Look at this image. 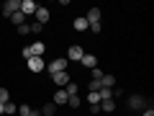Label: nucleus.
<instances>
[{"label":"nucleus","instance_id":"f257e3e1","mask_svg":"<svg viewBox=\"0 0 154 116\" xmlns=\"http://www.w3.org/2000/svg\"><path fill=\"white\" fill-rule=\"evenodd\" d=\"M67 67H69L67 57H57V60H51L49 65H46V72H49V75H57V72H64Z\"/></svg>","mask_w":154,"mask_h":116},{"label":"nucleus","instance_id":"f03ea898","mask_svg":"<svg viewBox=\"0 0 154 116\" xmlns=\"http://www.w3.org/2000/svg\"><path fill=\"white\" fill-rule=\"evenodd\" d=\"M26 65H28V70H31L33 75H38V72H44V70H46L44 57H31V60H26Z\"/></svg>","mask_w":154,"mask_h":116},{"label":"nucleus","instance_id":"7ed1b4c3","mask_svg":"<svg viewBox=\"0 0 154 116\" xmlns=\"http://www.w3.org/2000/svg\"><path fill=\"white\" fill-rule=\"evenodd\" d=\"M51 80H54V85H57V88H67V85L72 83L69 70H64V72H57V75H51Z\"/></svg>","mask_w":154,"mask_h":116},{"label":"nucleus","instance_id":"20e7f679","mask_svg":"<svg viewBox=\"0 0 154 116\" xmlns=\"http://www.w3.org/2000/svg\"><path fill=\"white\" fill-rule=\"evenodd\" d=\"M82 54H85V49L80 44H72L69 49H67V62H80L82 60Z\"/></svg>","mask_w":154,"mask_h":116},{"label":"nucleus","instance_id":"39448f33","mask_svg":"<svg viewBox=\"0 0 154 116\" xmlns=\"http://www.w3.org/2000/svg\"><path fill=\"white\" fill-rule=\"evenodd\" d=\"M18 11H21V0H5V5H3V16L5 18H11Z\"/></svg>","mask_w":154,"mask_h":116},{"label":"nucleus","instance_id":"423d86ee","mask_svg":"<svg viewBox=\"0 0 154 116\" xmlns=\"http://www.w3.org/2000/svg\"><path fill=\"white\" fill-rule=\"evenodd\" d=\"M33 18H36V23L46 26V23H49V18H51V13H49V8H41V5H38L36 13H33Z\"/></svg>","mask_w":154,"mask_h":116},{"label":"nucleus","instance_id":"0eeeda50","mask_svg":"<svg viewBox=\"0 0 154 116\" xmlns=\"http://www.w3.org/2000/svg\"><path fill=\"white\" fill-rule=\"evenodd\" d=\"M36 8H38V3L36 0H21V13L23 16H33V13H36Z\"/></svg>","mask_w":154,"mask_h":116},{"label":"nucleus","instance_id":"6e6552de","mask_svg":"<svg viewBox=\"0 0 154 116\" xmlns=\"http://www.w3.org/2000/svg\"><path fill=\"white\" fill-rule=\"evenodd\" d=\"M67 101H69V95H67L64 88L54 90V95H51V103H54V106H67Z\"/></svg>","mask_w":154,"mask_h":116},{"label":"nucleus","instance_id":"1a4fd4ad","mask_svg":"<svg viewBox=\"0 0 154 116\" xmlns=\"http://www.w3.org/2000/svg\"><path fill=\"white\" fill-rule=\"evenodd\" d=\"M128 108H134V111H144V108H146V101H144V95H131V98H128Z\"/></svg>","mask_w":154,"mask_h":116},{"label":"nucleus","instance_id":"9d476101","mask_svg":"<svg viewBox=\"0 0 154 116\" xmlns=\"http://www.w3.org/2000/svg\"><path fill=\"white\" fill-rule=\"evenodd\" d=\"M80 65H82L85 70H93V67H98V57H95V54H90V52H85V54H82V60H80Z\"/></svg>","mask_w":154,"mask_h":116},{"label":"nucleus","instance_id":"9b49d317","mask_svg":"<svg viewBox=\"0 0 154 116\" xmlns=\"http://www.w3.org/2000/svg\"><path fill=\"white\" fill-rule=\"evenodd\" d=\"M28 49H31V57H44V54H46V44L41 41V39H38V41H33Z\"/></svg>","mask_w":154,"mask_h":116},{"label":"nucleus","instance_id":"f8f14e48","mask_svg":"<svg viewBox=\"0 0 154 116\" xmlns=\"http://www.w3.org/2000/svg\"><path fill=\"white\" fill-rule=\"evenodd\" d=\"M72 28H75V31H80V34H85L90 28V23H88V18L85 16H77L75 21H72Z\"/></svg>","mask_w":154,"mask_h":116},{"label":"nucleus","instance_id":"ddd939ff","mask_svg":"<svg viewBox=\"0 0 154 116\" xmlns=\"http://www.w3.org/2000/svg\"><path fill=\"white\" fill-rule=\"evenodd\" d=\"M100 88H116V75L113 72H105V75L100 77Z\"/></svg>","mask_w":154,"mask_h":116},{"label":"nucleus","instance_id":"4468645a","mask_svg":"<svg viewBox=\"0 0 154 116\" xmlns=\"http://www.w3.org/2000/svg\"><path fill=\"white\" fill-rule=\"evenodd\" d=\"M88 23H100V18H103V13H100V8H90L88 11Z\"/></svg>","mask_w":154,"mask_h":116},{"label":"nucleus","instance_id":"2eb2a0df","mask_svg":"<svg viewBox=\"0 0 154 116\" xmlns=\"http://www.w3.org/2000/svg\"><path fill=\"white\" fill-rule=\"evenodd\" d=\"M8 21H11V23H13V26H16V28H18V26H23V23H26V16H23V13H21V11H18V13H13V16H11V18H8Z\"/></svg>","mask_w":154,"mask_h":116},{"label":"nucleus","instance_id":"dca6fc26","mask_svg":"<svg viewBox=\"0 0 154 116\" xmlns=\"http://www.w3.org/2000/svg\"><path fill=\"white\" fill-rule=\"evenodd\" d=\"M38 114H41V116H54V114H57V106L49 101V103H44V106H41V111H38Z\"/></svg>","mask_w":154,"mask_h":116},{"label":"nucleus","instance_id":"f3484780","mask_svg":"<svg viewBox=\"0 0 154 116\" xmlns=\"http://www.w3.org/2000/svg\"><path fill=\"white\" fill-rule=\"evenodd\" d=\"M100 111L113 114V111H116V101H113V98H110V101H100Z\"/></svg>","mask_w":154,"mask_h":116},{"label":"nucleus","instance_id":"a211bd4d","mask_svg":"<svg viewBox=\"0 0 154 116\" xmlns=\"http://www.w3.org/2000/svg\"><path fill=\"white\" fill-rule=\"evenodd\" d=\"M5 116H18V103L8 101V103H5Z\"/></svg>","mask_w":154,"mask_h":116},{"label":"nucleus","instance_id":"6ab92c4d","mask_svg":"<svg viewBox=\"0 0 154 116\" xmlns=\"http://www.w3.org/2000/svg\"><path fill=\"white\" fill-rule=\"evenodd\" d=\"M41 31H44V26H41V23H36V21H31V23H28V34H33V36H38Z\"/></svg>","mask_w":154,"mask_h":116},{"label":"nucleus","instance_id":"aec40b11","mask_svg":"<svg viewBox=\"0 0 154 116\" xmlns=\"http://www.w3.org/2000/svg\"><path fill=\"white\" fill-rule=\"evenodd\" d=\"M67 106H69V108H80V106H82V98H80V95H69Z\"/></svg>","mask_w":154,"mask_h":116},{"label":"nucleus","instance_id":"412c9836","mask_svg":"<svg viewBox=\"0 0 154 116\" xmlns=\"http://www.w3.org/2000/svg\"><path fill=\"white\" fill-rule=\"evenodd\" d=\"M88 103L90 106H100V95L93 93V90H88Z\"/></svg>","mask_w":154,"mask_h":116},{"label":"nucleus","instance_id":"4be33fe9","mask_svg":"<svg viewBox=\"0 0 154 116\" xmlns=\"http://www.w3.org/2000/svg\"><path fill=\"white\" fill-rule=\"evenodd\" d=\"M64 90H67V95H80V85H77V83H69Z\"/></svg>","mask_w":154,"mask_h":116},{"label":"nucleus","instance_id":"5701e85b","mask_svg":"<svg viewBox=\"0 0 154 116\" xmlns=\"http://www.w3.org/2000/svg\"><path fill=\"white\" fill-rule=\"evenodd\" d=\"M8 101H11V90H8V88H0V103L5 106Z\"/></svg>","mask_w":154,"mask_h":116},{"label":"nucleus","instance_id":"b1692460","mask_svg":"<svg viewBox=\"0 0 154 116\" xmlns=\"http://www.w3.org/2000/svg\"><path fill=\"white\" fill-rule=\"evenodd\" d=\"M90 75H93V80H100V77L105 75V70H100V67H93V70H90Z\"/></svg>","mask_w":154,"mask_h":116},{"label":"nucleus","instance_id":"393cba45","mask_svg":"<svg viewBox=\"0 0 154 116\" xmlns=\"http://www.w3.org/2000/svg\"><path fill=\"white\" fill-rule=\"evenodd\" d=\"M88 90H93V93H98V90H100V80H90Z\"/></svg>","mask_w":154,"mask_h":116},{"label":"nucleus","instance_id":"a878e982","mask_svg":"<svg viewBox=\"0 0 154 116\" xmlns=\"http://www.w3.org/2000/svg\"><path fill=\"white\" fill-rule=\"evenodd\" d=\"M90 31H93V34H100V31H103V23H90Z\"/></svg>","mask_w":154,"mask_h":116},{"label":"nucleus","instance_id":"bb28decb","mask_svg":"<svg viewBox=\"0 0 154 116\" xmlns=\"http://www.w3.org/2000/svg\"><path fill=\"white\" fill-rule=\"evenodd\" d=\"M21 57H23V60H31V49H28V47H23V49H21Z\"/></svg>","mask_w":154,"mask_h":116},{"label":"nucleus","instance_id":"cd10ccee","mask_svg":"<svg viewBox=\"0 0 154 116\" xmlns=\"http://www.w3.org/2000/svg\"><path fill=\"white\" fill-rule=\"evenodd\" d=\"M16 31H18V34H21V36H26V34H28V23H23V26H18V28H16Z\"/></svg>","mask_w":154,"mask_h":116},{"label":"nucleus","instance_id":"c85d7f7f","mask_svg":"<svg viewBox=\"0 0 154 116\" xmlns=\"http://www.w3.org/2000/svg\"><path fill=\"white\" fill-rule=\"evenodd\" d=\"M121 95H123V90L118 88V85H116V88H113V101H116V98H121Z\"/></svg>","mask_w":154,"mask_h":116},{"label":"nucleus","instance_id":"c756f323","mask_svg":"<svg viewBox=\"0 0 154 116\" xmlns=\"http://www.w3.org/2000/svg\"><path fill=\"white\" fill-rule=\"evenodd\" d=\"M141 116H154V111H152V108H144V111H141Z\"/></svg>","mask_w":154,"mask_h":116},{"label":"nucleus","instance_id":"7c9ffc66","mask_svg":"<svg viewBox=\"0 0 154 116\" xmlns=\"http://www.w3.org/2000/svg\"><path fill=\"white\" fill-rule=\"evenodd\" d=\"M26 116H41V114H38V111H33V108H31V111H28Z\"/></svg>","mask_w":154,"mask_h":116},{"label":"nucleus","instance_id":"2f4dec72","mask_svg":"<svg viewBox=\"0 0 154 116\" xmlns=\"http://www.w3.org/2000/svg\"><path fill=\"white\" fill-rule=\"evenodd\" d=\"M3 114H5V106H3V103H0V116H3Z\"/></svg>","mask_w":154,"mask_h":116}]
</instances>
